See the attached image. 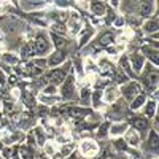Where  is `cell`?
Instances as JSON below:
<instances>
[{"mask_svg": "<svg viewBox=\"0 0 159 159\" xmlns=\"http://www.w3.org/2000/svg\"><path fill=\"white\" fill-rule=\"evenodd\" d=\"M147 100H148V96L142 91L140 94H139V96H135V97H134V100H132V102L129 103V110H130V111H134V113H139V111H140V108L145 105V102H147Z\"/></svg>", "mask_w": 159, "mask_h": 159, "instance_id": "obj_12", "label": "cell"}, {"mask_svg": "<svg viewBox=\"0 0 159 159\" xmlns=\"http://www.w3.org/2000/svg\"><path fill=\"white\" fill-rule=\"evenodd\" d=\"M119 97V88L116 86V84H108V86H105L103 89H102V100H103V103L107 105H111V103H115Z\"/></svg>", "mask_w": 159, "mask_h": 159, "instance_id": "obj_6", "label": "cell"}, {"mask_svg": "<svg viewBox=\"0 0 159 159\" xmlns=\"http://www.w3.org/2000/svg\"><path fill=\"white\" fill-rule=\"evenodd\" d=\"M142 91H143V89H142L140 83H139V81H132V80H130V81H127L126 84L119 86V96H121V99H123L124 102L130 103L132 100H134V97L139 96Z\"/></svg>", "mask_w": 159, "mask_h": 159, "instance_id": "obj_2", "label": "cell"}, {"mask_svg": "<svg viewBox=\"0 0 159 159\" xmlns=\"http://www.w3.org/2000/svg\"><path fill=\"white\" fill-rule=\"evenodd\" d=\"M107 13V2H99V0H92L88 5V15L94 18H103Z\"/></svg>", "mask_w": 159, "mask_h": 159, "instance_id": "obj_8", "label": "cell"}, {"mask_svg": "<svg viewBox=\"0 0 159 159\" xmlns=\"http://www.w3.org/2000/svg\"><path fill=\"white\" fill-rule=\"evenodd\" d=\"M0 61H2L3 64L10 65V67H16V65L21 64V59L18 56V52H11V51H5L2 52V57H0Z\"/></svg>", "mask_w": 159, "mask_h": 159, "instance_id": "obj_13", "label": "cell"}, {"mask_svg": "<svg viewBox=\"0 0 159 159\" xmlns=\"http://www.w3.org/2000/svg\"><path fill=\"white\" fill-rule=\"evenodd\" d=\"M127 59H129V64H130V69L132 72L135 73V76L139 78V75L142 73L145 64H147V61H145V57L140 54V52H130V54H127Z\"/></svg>", "mask_w": 159, "mask_h": 159, "instance_id": "obj_7", "label": "cell"}, {"mask_svg": "<svg viewBox=\"0 0 159 159\" xmlns=\"http://www.w3.org/2000/svg\"><path fill=\"white\" fill-rule=\"evenodd\" d=\"M40 94H43V96H59V88L54 86V84H46L42 91H40Z\"/></svg>", "mask_w": 159, "mask_h": 159, "instance_id": "obj_14", "label": "cell"}, {"mask_svg": "<svg viewBox=\"0 0 159 159\" xmlns=\"http://www.w3.org/2000/svg\"><path fill=\"white\" fill-rule=\"evenodd\" d=\"M76 151L83 159H96L100 154V147L94 137H89L76 143Z\"/></svg>", "mask_w": 159, "mask_h": 159, "instance_id": "obj_1", "label": "cell"}, {"mask_svg": "<svg viewBox=\"0 0 159 159\" xmlns=\"http://www.w3.org/2000/svg\"><path fill=\"white\" fill-rule=\"evenodd\" d=\"M64 159H83V157L80 156V154H78V151L75 150V151H73V153H72L70 156H67V157H64Z\"/></svg>", "mask_w": 159, "mask_h": 159, "instance_id": "obj_15", "label": "cell"}, {"mask_svg": "<svg viewBox=\"0 0 159 159\" xmlns=\"http://www.w3.org/2000/svg\"><path fill=\"white\" fill-rule=\"evenodd\" d=\"M159 32V18H157V13L154 16H151L150 19H145L140 25V34L142 37H151L154 34Z\"/></svg>", "mask_w": 159, "mask_h": 159, "instance_id": "obj_4", "label": "cell"}, {"mask_svg": "<svg viewBox=\"0 0 159 159\" xmlns=\"http://www.w3.org/2000/svg\"><path fill=\"white\" fill-rule=\"evenodd\" d=\"M123 139L126 140V143L129 145V148H134V150H140L142 148V137L137 134L135 130H132L130 127L127 129V132L123 135Z\"/></svg>", "mask_w": 159, "mask_h": 159, "instance_id": "obj_10", "label": "cell"}, {"mask_svg": "<svg viewBox=\"0 0 159 159\" xmlns=\"http://www.w3.org/2000/svg\"><path fill=\"white\" fill-rule=\"evenodd\" d=\"M156 110H157V102L156 100H153V99H148L147 102H145V105L140 108V115L142 116H145L147 119H150V121H153V119L156 118Z\"/></svg>", "mask_w": 159, "mask_h": 159, "instance_id": "obj_11", "label": "cell"}, {"mask_svg": "<svg viewBox=\"0 0 159 159\" xmlns=\"http://www.w3.org/2000/svg\"><path fill=\"white\" fill-rule=\"evenodd\" d=\"M129 126L126 121H116V123H111L110 124V129H108V139H118V137H123L126 132H127Z\"/></svg>", "mask_w": 159, "mask_h": 159, "instance_id": "obj_9", "label": "cell"}, {"mask_svg": "<svg viewBox=\"0 0 159 159\" xmlns=\"http://www.w3.org/2000/svg\"><path fill=\"white\" fill-rule=\"evenodd\" d=\"M70 59V52L65 49H52L46 56V65L48 69H57L62 64H65Z\"/></svg>", "mask_w": 159, "mask_h": 159, "instance_id": "obj_3", "label": "cell"}, {"mask_svg": "<svg viewBox=\"0 0 159 159\" xmlns=\"http://www.w3.org/2000/svg\"><path fill=\"white\" fill-rule=\"evenodd\" d=\"M157 150H159V135H157V130H154V129L151 127V129L148 130V134H147V142H145L142 151L153 153V154L157 156Z\"/></svg>", "mask_w": 159, "mask_h": 159, "instance_id": "obj_5", "label": "cell"}]
</instances>
